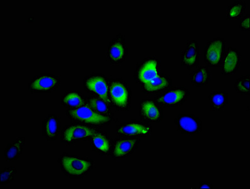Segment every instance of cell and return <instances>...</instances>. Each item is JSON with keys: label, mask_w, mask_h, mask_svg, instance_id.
Here are the masks:
<instances>
[{"label": "cell", "mask_w": 250, "mask_h": 189, "mask_svg": "<svg viewBox=\"0 0 250 189\" xmlns=\"http://www.w3.org/2000/svg\"><path fill=\"white\" fill-rule=\"evenodd\" d=\"M61 86V78L50 73L38 74L30 81L28 89L32 94H49L56 91Z\"/></svg>", "instance_id": "30bf717a"}, {"label": "cell", "mask_w": 250, "mask_h": 189, "mask_svg": "<svg viewBox=\"0 0 250 189\" xmlns=\"http://www.w3.org/2000/svg\"><path fill=\"white\" fill-rule=\"evenodd\" d=\"M152 127L143 120H130L118 125L116 133L121 137L147 138L152 133Z\"/></svg>", "instance_id": "9c48e42d"}, {"label": "cell", "mask_w": 250, "mask_h": 189, "mask_svg": "<svg viewBox=\"0 0 250 189\" xmlns=\"http://www.w3.org/2000/svg\"><path fill=\"white\" fill-rule=\"evenodd\" d=\"M25 144V137H18L6 145L4 150V157L6 161L12 162L18 160L23 152Z\"/></svg>", "instance_id": "44dd1931"}, {"label": "cell", "mask_w": 250, "mask_h": 189, "mask_svg": "<svg viewBox=\"0 0 250 189\" xmlns=\"http://www.w3.org/2000/svg\"><path fill=\"white\" fill-rule=\"evenodd\" d=\"M128 56V47L126 39L122 34L116 35L107 46L106 56L113 66H120Z\"/></svg>", "instance_id": "7c38bea8"}, {"label": "cell", "mask_w": 250, "mask_h": 189, "mask_svg": "<svg viewBox=\"0 0 250 189\" xmlns=\"http://www.w3.org/2000/svg\"><path fill=\"white\" fill-rule=\"evenodd\" d=\"M189 90L186 87H172L158 94L155 101L164 108H175L181 106L190 96Z\"/></svg>", "instance_id": "52a82bcc"}, {"label": "cell", "mask_w": 250, "mask_h": 189, "mask_svg": "<svg viewBox=\"0 0 250 189\" xmlns=\"http://www.w3.org/2000/svg\"><path fill=\"white\" fill-rule=\"evenodd\" d=\"M161 73V61L157 57L148 56L136 66L134 80L142 89L157 80Z\"/></svg>", "instance_id": "3957f363"}, {"label": "cell", "mask_w": 250, "mask_h": 189, "mask_svg": "<svg viewBox=\"0 0 250 189\" xmlns=\"http://www.w3.org/2000/svg\"><path fill=\"white\" fill-rule=\"evenodd\" d=\"M65 114L72 122L95 127L109 126L113 120V118L96 113L87 104L78 109L67 110Z\"/></svg>", "instance_id": "277c9868"}, {"label": "cell", "mask_w": 250, "mask_h": 189, "mask_svg": "<svg viewBox=\"0 0 250 189\" xmlns=\"http://www.w3.org/2000/svg\"><path fill=\"white\" fill-rule=\"evenodd\" d=\"M140 118L147 123H161L164 119V107L155 100L146 98L140 102Z\"/></svg>", "instance_id": "5bb4252c"}, {"label": "cell", "mask_w": 250, "mask_h": 189, "mask_svg": "<svg viewBox=\"0 0 250 189\" xmlns=\"http://www.w3.org/2000/svg\"><path fill=\"white\" fill-rule=\"evenodd\" d=\"M250 74L241 76L240 78L237 79L234 83V89L237 93L241 94V95L250 96Z\"/></svg>", "instance_id": "484cf974"}, {"label": "cell", "mask_w": 250, "mask_h": 189, "mask_svg": "<svg viewBox=\"0 0 250 189\" xmlns=\"http://www.w3.org/2000/svg\"><path fill=\"white\" fill-rule=\"evenodd\" d=\"M61 102L67 110L76 109L86 104V97L80 90H69L61 96Z\"/></svg>", "instance_id": "d6986e66"}, {"label": "cell", "mask_w": 250, "mask_h": 189, "mask_svg": "<svg viewBox=\"0 0 250 189\" xmlns=\"http://www.w3.org/2000/svg\"><path fill=\"white\" fill-rule=\"evenodd\" d=\"M198 189H213V185L208 181H201L199 182Z\"/></svg>", "instance_id": "f1b7e54d"}, {"label": "cell", "mask_w": 250, "mask_h": 189, "mask_svg": "<svg viewBox=\"0 0 250 189\" xmlns=\"http://www.w3.org/2000/svg\"><path fill=\"white\" fill-rule=\"evenodd\" d=\"M247 3L244 1L236 0L233 3L227 6L226 18L227 21H238L247 10Z\"/></svg>", "instance_id": "d4e9b609"}, {"label": "cell", "mask_w": 250, "mask_h": 189, "mask_svg": "<svg viewBox=\"0 0 250 189\" xmlns=\"http://www.w3.org/2000/svg\"><path fill=\"white\" fill-rule=\"evenodd\" d=\"M172 77L162 72L159 78L147 87L141 89L142 92L146 95L159 94L172 87Z\"/></svg>", "instance_id": "ffe728a7"}, {"label": "cell", "mask_w": 250, "mask_h": 189, "mask_svg": "<svg viewBox=\"0 0 250 189\" xmlns=\"http://www.w3.org/2000/svg\"><path fill=\"white\" fill-rule=\"evenodd\" d=\"M241 31L243 32H249L250 31V15H246L241 17L239 25Z\"/></svg>", "instance_id": "83f0119b"}, {"label": "cell", "mask_w": 250, "mask_h": 189, "mask_svg": "<svg viewBox=\"0 0 250 189\" xmlns=\"http://www.w3.org/2000/svg\"><path fill=\"white\" fill-rule=\"evenodd\" d=\"M61 132V118L56 114L46 116L43 122V136L47 142L58 139Z\"/></svg>", "instance_id": "ac0fdd59"}, {"label": "cell", "mask_w": 250, "mask_h": 189, "mask_svg": "<svg viewBox=\"0 0 250 189\" xmlns=\"http://www.w3.org/2000/svg\"><path fill=\"white\" fill-rule=\"evenodd\" d=\"M109 79L102 73H92L85 77L84 89L91 95H95L105 101L111 107L108 96Z\"/></svg>", "instance_id": "ba28073f"}, {"label": "cell", "mask_w": 250, "mask_h": 189, "mask_svg": "<svg viewBox=\"0 0 250 189\" xmlns=\"http://www.w3.org/2000/svg\"><path fill=\"white\" fill-rule=\"evenodd\" d=\"M86 104L96 113L101 115L113 118V114L111 111L110 106L102 98L95 95H90L86 97Z\"/></svg>", "instance_id": "cb8c5ba5"}, {"label": "cell", "mask_w": 250, "mask_h": 189, "mask_svg": "<svg viewBox=\"0 0 250 189\" xmlns=\"http://www.w3.org/2000/svg\"><path fill=\"white\" fill-rule=\"evenodd\" d=\"M90 142L94 152L101 156L111 155L113 140L106 132L98 130L92 136Z\"/></svg>", "instance_id": "e0dca14e"}, {"label": "cell", "mask_w": 250, "mask_h": 189, "mask_svg": "<svg viewBox=\"0 0 250 189\" xmlns=\"http://www.w3.org/2000/svg\"><path fill=\"white\" fill-rule=\"evenodd\" d=\"M61 171L71 179H83L93 170L94 160L88 157H80L63 153L58 158Z\"/></svg>", "instance_id": "6da1fadb"}, {"label": "cell", "mask_w": 250, "mask_h": 189, "mask_svg": "<svg viewBox=\"0 0 250 189\" xmlns=\"http://www.w3.org/2000/svg\"><path fill=\"white\" fill-rule=\"evenodd\" d=\"M209 107L212 112L222 111L228 104V94L225 90H216L209 95Z\"/></svg>", "instance_id": "603a6c76"}, {"label": "cell", "mask_w": 250, "mask_h": 189, "mask_svg": "<svg viewBox=\"0 0 250 189\" xmlns=\"http://www.w3.org/2000/svg\"><path fill=\"white\" fill-rule=\"evenodd\" d=\"M174 124L177 131L186 136H197L203 131V120L194 114H179L175 118Z\"/></svg>", "instance_id": "8fae6325"}, {"label": "cell", "mask_w": 250, "mask_h": 189, "mask_svg": "<svg viewBox=\"0 0 250 189\" xmlns=\"http://www.w3.org/2000/svg\"><path fill=\"white\" fill-rule=\"evenodd\" d=\"M227 50V41L222 37L206 41L204 50V61L208 67H220Z\"/></svg>", "instance_id": "8992f818"}, {"label": "cell", "mask_w": 250, "mask_h": 189, "mask_svg": "<svg viewBox=\"0 0 250 189\" xmlns=\"http://www.w3.org/2000/svg\"><path fill=\"white\" fill-rule=\"evenodd\" d=\"M190 83L196 87H203L211 81V71L207 66H201L189 74Z\"/></svg>", "instance_id": "7402d4cb"}, {"label": "cell", "mask_w": 250, "mask_h": 189, "mask_svg": "<svg viewBox=\"0 0 250 189\" xmlns=\"http://www.w3.org/2000/svg\"><path fill=\"white\" fill-rule=\"evenodd\" d=\"M108 96L111 107L115 108L116 111H130L132 91L130 85L124 79H109Z\"/></svg>", "instance_id": "7a4b0ae2"}, {"label": "cell", "mask_w": 250, "mask_h": 189, "mask_svg": "<svg viewBox=\"0 0 250 189\" xmlns=\"http://www.w3.org/2000/svg\"><path fill=\"white\" fill-rule=\"evenodd\" d=\"M140 142V138L119 136L113 140L111 156L116 161L125 159L134 153Z\"/></svg>", "instance_id": "4fadbf2b"}, {"label": "cell", "mask_w": 250, "mask_h": 189, "mask_svg": "<svg viewBox=\"0 0 250 189\" xmlns=\"http://www.w3.org/2000/svg\"><path fill=\"white\" fill-rule=\"evenodd\" d=\"M199 56L200 50L196 39H190L186 41L185 49L181 52V65L188 69L197 67L199 65Z\"/></svg>", "instance_id": "2e32d148"}, {"label": "cell", "mask_w": 250, "mask_h": 189, "mask_svg": "<svg viewBox=\"0 0 250 189\" xmlns=\"http://www.w3.org/2000/svg\"><path fill=\"white\" fill-rule=\"evenodd\" d=\"M17 173V169L14 166H6L0 173V184L6 186L14 182Z\"/></svg>", "instance_id": "4316f807"}, {"label": "cell", "mask_w": 250, "mask_h": 189, "mask_svg": "<svg viewBox=\"0 0 250 189\" xmlns=\"http://www.w3.org/2000/svg\"><path fill=\"white\" fill-rule=\"evenodd\" d=\"M98 130L95 127L74 122L63 127L61 134V142L69 146L78 142L88 141Z\"/></svg>", "instance_id": "5b68a950"}, {"label": "cell", "mask_w": 250, "mask_h": 189, "mask_svg": "<svg viewBox=\"0 0 250 189\" xmlns=\"http://www.w3.org/2000/svg\"><path fill=\"white\" fill-rule=\"evenodd\" d=\"M242 54L240 50L233 47H228L221 64V73L223 76L236 75L241 65Z\"/></svg>", "instance_id": "9a60e30c"}]
</instances>
